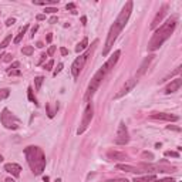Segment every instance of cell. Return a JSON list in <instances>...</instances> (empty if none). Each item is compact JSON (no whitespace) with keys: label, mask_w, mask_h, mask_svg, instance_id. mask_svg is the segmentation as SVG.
Returning a JSON list of instances; mask_svg holds the SVG:
<instances>
[{"label":"cell","mask_w":182,"mask_h":182,"mask_svg":"<svg viewBox=\"0 0 182 182\" xmlns=\"http://www.w3.org/2000/svg\"><path fill=\"white\" fill-rule=\"evenodd\" d=\"M175 27H176V17H172V19H168L162 26H160V29H156L155 33L152 34V37H151V40L148 43L149 51L158 50L168 38L171 37V34L174 33Z\"/></svg>","instance_id":"cell-1"},{"label":"cell","mask_w":182,"mask_h":182,"mask_svg":"<svg viewBox=\"0 0 182 182\" xmlns=\"http://www.w3.org/2000/svg\"><path fill=\"white\" fill-rule=\"evenodd\" d=\"M24 155L29 162V167L34 175H41L46 168V155L40 147L30 145L24 149Z\"/></svg>","instance_id":"cell-2"},{"label":"cell","mask_w":182,"mask_h":182,"mask_svg":"<svg viewBox=\"0 0 182 182\" xmlns=\"http://www.w3.org/2000/svg\"><path fill=\"white\" fill-rule=\"evenodd\" d=\"M0 121H2V124H3L7 130L14 131V130H19L20 127H22V121H20L9 108H4L3 111H2V114H0Z\"/></svg>","instance_id":"cell-3"},{"label":"cell","mask_w":182,"mask_h":182,"mask_svg":"<svg viewBox=\"0 0 182 182\" xmlns=\"http://www.w3.org/2000/svg\"><path fill=\"white\" fill-rule=\"evenodd\" d=\"M105 74H107V73H105L103 68H100V70L94 74V77L91 78V81H90V84H88V88H87V91H86V95H84V100L86 101H90L94 97L95 91L98 90V87H100L101 81L104 80Z\"/></svg>","instance_id":"cell-4"},{"label":"cell","mask_w":182,"mask_h":182,"mask_svg":"<svg viewBox=\"0 0 182 182\" xmlns=\"http://www.w3.org/2000/svg\"><path fill=\"white\" fill-rule=\"evenodd\" d=\"M121 27L117 24V23L114 22V24H112L111 27H110V31H108L107 34V40H105V44H104V48H103V56H108V53H110V50L112 48V46H114L115 40H117V37H118V34L121 33Z\"/></svg>","instance_id":"cell-5"},{"label":"cell","mask_w":182,"mask_h":182,"mask_svg":"<svg viewBox=\"0 0 182 182\" xmlns=\"http://www.w3.org/2000/svg\"><path fill=\"white\" fill-rule=\"evenodd\" d=\"M94 117V107L91 103H88L86 107V110H84V114H83V118H81V124H80V127H78L77 130V134L81 135L84 131L88 128V125L91 124V119H93Z\"/></svg>","instance_id":"cell-6"},{"label":"cell","mask_w":182,"mask_h":182,"mask_svg":"<svg viewBox=\"0 0 182 182\" xmlns=\"http://www.w3.org/2000/svg\"><path fill=\"white\" fill-rule=\"evenodd\" d=\"M90 54H91V50H87L84 54H80V57H77L74 60V63L71 64V74H73L74 78H78V75L81 73L83 67H84V64H86L87 59L90 57Z\"/></svg>","instance_id":"cell-7"},{"label":"cell","mask_w":182,"mask_h":182,"mask_svg":"<svg viewBox=\"0 0 182 182\" xmlns=\"http://www.w3.org/2000/svg\"><path fill=\"white\" fill-rule=\"evenodd\" d=\"M132 2H127L125 3V6L123 7V10H121V13L118 14V17L115 19V23L118 24L121 29H124L125 27V24L128 23V19H130V16H131V11H132Z\"/></svg>","instance_id":"cell-8"},{"label":"cell","mask_w":182,"mask_h":182,"mask_svg":"<svg viewBox=\"0 0 182 182\" xmlns=\"http://www.w3.org/2000/svg\"><path fill=\"white\" fill-rule=\"evenodd\" d=\"M130 141V134L124 123H119L118 130H117V137H115V144L118 145H125Z\"/></svg>","instance_id":"cell-9"},{"label":"cell","mask_w":182,"mask_h":182,"mask_svg":"<svg viewBox=\"0 0 182 182\" xmlns=\"http://www.w3.org/2000/svg\"><path fill=\"white\" fill-rule=\"evenodd\" d=\"M137 83H138V80H135V78H132V80H128V81H125V84L123 86V88L119 90L118 93L115 94V100H118V98H121V97H124L125 94H128L131 91V90L134 88L135 86H137Z\"/></svg>","instance_id":"cell-10"},{"label":"cell","mask_w":182,"mask_h":182,"mask_svg":"<svg viewBox=\"0 0 182 182\" xmlns=\"http://www.w3.org/2000/svg\"><path fill=\"white\" fill-rule=\"evenodd\" d=\"M119 56H121V51H119V50H115V51L112 53V56L107 60V63H105L101 68H103V70H104L105 73H108V71L111 70V68H114V66L117 64V61H118Z\"/></svg>","instance_id":"cell-11"},{"label":"cell","mask_w":182,"mask_h":182,"mask_svg":"<svg viewBox=\"0 0 182 182\" xmlns=\"http://www.w3.org/2000/svg\"><path fill=\"white\" fill-rule=\"evenodd\" d=\"M167 9H168V6H167V4H164L162 7H161V10L155 14V17H154V20H152V23H151V29H152V30L156 29V27L160 26V23L162 22L164 16H165V13H167Z\"/></svg>","instance_id":"cell-12"},{"label":"cell","mask_w":182,"mask_h":182,"mask_svg":"<svg viewBox=\"0 0 182 182\" xmlns=\"http://www.w3.org/2000/svg\"><path fill=\"white\" fill-rule=\"evenodd\" d=\"M181 86H182V80H181V78H175V80H172V81L169 83L167 87H165L164 93H165V94L175 93V91H178V90L181 88Z\"/></svg>","instance_id":"cell-13"},{"label":"cell","mask_w":182,"mask_h":182,"mask_svg":"<svg viewBox=\"0 0 182 182\" xmlns=\"http://www.w3.org/2000/svg\"><path fill=\"white\" fill-rule=\"evenodd\" d=\"M151 118H154V119H162V121H178L179 117H178V115L167 114V112H154V114L151 115Z\"/></svg>","instance_id":"cell-14"},{"label":"cell","mask_w":182,"mask_h":182,"mask_svg":"<svg viewBox=\"0 0 182 182\" xmlns=\"http://www.w3.org/2000/svg\"><path fill=\"white\" fill-rule=\"evenodd\" d=\"M4 171L11 174L14 178H17V176L20 175V171H22V167H20L19 164L10 162V164H6V165H4Z\"/></svg>","instance_id":"cell-15"},{"label":"cell","mask_w":182,"mask_h":182,"mask_svg":"<svg viewBox=\"0 0 182 182\" xmlns=\"http://www.w3.org/2000/svg\"><path fill=\"white\" fill-rule=\"evenodd\" d=\"M154 54H151V56H148V57H145L144 59V61H142V64L140 66V70H138V77L140 75H142V74H145V71L148 70V67H149V64H151V61L154 60Z\"/></svg>","instance_id":"cell-16"},{"label":"cell","mask_w":182,"mask_h":182,"mask_svg":"<svg viewBox=\"0 0 182 182\" xmlns=\"http://www.w3.org/2000/svg\"><path fill=\"white\" fill-rule=\"evenodd\" d=\"M117 168H118V169H123V171H125V172H132V174H141V172H142L138 167L127 165V164H118V165H117Z\"/></svg>","instance_id":"cell-17"},{"label":"cell","mask_w":182,"mask_h":182,"mask_svg":"<svg viewBox=\"0 0 182 182\" xmlns=\"http://www.w3.org/2000/svg\"><path fill=\"white\" fill-rule=\"evenodd\" d=\"M108 160L111 161H121V160H125L127 155L124 152H118V151H108L107 152Z\"/></svg>","instance_id":"cell-18"},{"label":"cell","mask_w":182,"mask_h":182,"mask_svg":"<svg viewBox=\"0 0 182 182\" xmlns=\"http://www.w3.org/2000/svg\"><path fill=\"white\" fill-rule=\"evenodd\" d=\"M88 47V38L84 37L80 43L77 44V47H75V53H81L83 50H86V48Z\"/></svg>","instance_id":"cell-19"},{"label":"cell","mask_w":182,"mask_h":182,"mask_svg":"<svg viewBox=\"0 0 182 182\" xmlns=\"http://www.w3.org/2000/svg\"><path fill=\"white\" fill-rule=\"evenodd\" d=\"M155 179V175L151 174V175H145V176H135L134 182H152Z\"/></svg>","instance_id":"cell-20"},{"label":"cell","mask_w":182,"mask_h":182,"mask_svg":"<svg viewBox=\"0 0 182 182\" xmlns=\"http://www.w3.org/2000/svg\"><path fill=\"white\" fill-rule=\"evenodd\" d=\"M27 29H29V26H23L22 29H20V31H19V34H17V37L14 38V40H13V43H14V44H19L20 41H22V38H23V36H24V34H26V31H27Z\"/></svg>","instance_id":"cell-21"},{"label":"cell","mask_w":182,"mask_h":182,"mask_svg":"<svg viewBox=\"0 0 182 182\" xmlns=\"http://www.w3.org/2000/svg\"><path fill=\"white\" fill-rule=\"evenodd\" d=\"M22 53L24 54V56H31V54L34 53L33 46H26V47H23L22 48Z\"/></svg>","instance_id":"cell-22"},{"label":"cell","mask_w":182,"mask_h":182,"mask_svg":"<svg viewBox=\"0 0 182 182\" xmlns=\"http://www.w3.org/2000/svg\"><path fill=\"white\" fill-rule=\"evenodd\" d=\"M9 95H10V90L9 88H2L0 90V101L6 100Z\"/></svg>","instance_id":"cell-23"},{"label":"cell","mask_w":182,"mask_h":182,"mask_svg":"<svg viewBox=\"0 0 182 182\" xmlns=\"http://www.w3.org/2000/svg\"><path fill=\"white\" fill-rule=\"evenodd\" d=\"M33 3L40 4V6H46V7H47L48 4H56V3H59V2H57V0H48V2H37V0H33Z\"/></svg>","instance_id":"cell-24"},{"label":"cell","mask_w":182,"mask_h":182,"mask_svg":"<svg viewBox=\"0 0 182 182\" xmlns=\"http://www.w3.org/2000/svg\"><path fill=\"white\" fill-rule=\"evenodd\" d=\"M27 95H29V100L31 101V103L37 104V100H36V97L33 95V88H31V87H29V88H27Z\"/></svg>","instance_id":"cell-25"},{"label":"cell","mask_w":182,"mask_h":182,"mask_svg":"<svg viewBox=\"0 0 182 182\" xmlns=\"http://www.w3.org/2000/svg\"><path fill=\"white\" fill-rule=\"evenodd\" d=\"M10 41H11V34H9L7 37H6L3 41H2V43H0V48H6L9 46V43H10Z\"/></svg>","instance_id":"cell-26"},{"label":"cell","mask_w":182,"mask_h":182,"mask_svg":"<svg viewBox=\"0 0 182 182\" xmlns=\"http://www.w3.org/2000/svg\"><path fill=\"white\" fill-rule=\"evenodd\" d=\"M43 81H44V78H43V77H36V78H34V86H36V90H40Z\"/></svg>","instance_id":"cell-27"},{"label":"cell","mask_w":182,"mask_h":182,"mask_svg":"<svg viewBox=\"0 0 182 182\" xmlns=\"http://www.w3.org/2000/svg\"><path fill=\"white\" fill-rule=\"evenodd\" d=\"M53 66H54V61H53V60H50V61H47V63L44 64V70L46 71H50L53 68Z\"/></svg>","instance_id":"cell-28"},{"label":"cell","mask_w":182,"mask_h":182,"mask_svg":"<svg viewBox=\"0 0 182 182\" xmlns=\"http://www.w3.org/2000/svg\"><path fill=\"white\" fill-rule=\"evenodd\" d=\"M165 156H174V158H179V154L175 151H165Z\"/></svg>","instance_id":"cell-29"},{"label":"cell","mask_w":182,"mask_h":182,"mask_svg":"<svg viewBox=\"0 0 182 182\" xmlns=\"http://www.w3.org/2000/svg\"><path fill=\"white\" fill-rule=\"evenodd\" d=\"M7 73H9V75H22V71L20 70H7Z\"/></svg>","instance_id":"cell-30"},{"label":"cell","mask_w":182,"mask_h":182,"mask_svg":"<svg viewBox=\"0 0 182 182\" xmlns=\"http://www.w3.org/2000/svg\"><path fill=\"white\" fill-rule=\"evenodd\" d=\"M63 67H64V64H63V63H60V64H59V67H57L56 70H54V73H53V75H54V77H57V74H59L60 71L63 70Z\"/></svg>","instance_id":"cell-31"},{"label":"cell","mask_w":182,"mask_h":182,"mask_svg":"<svg viewBox=\"0 0 182 182\" xmlns=\"http://www.w3.org/2000/svg\"><path fill=\"white\" fill-rule=\"evenodd\" d=\"M152 182H175L174 178H164V179H154Z\"/></svg>","instance_id":"cell-32"},{"label":"cell","mask_w":182,"mask_h":182,"mask_svg":"<svg viewBox=\"0 0 182 182\" xmlns=\"http://www.w3.org/2000/svg\"><path fill=\"white\" fill-rule=\"evenodd\" d=\"M107 182H128L127 178H114V179H108Z\"/></svg>","instance_id":"cell-33"},{"label":"cell","mask_w":182,"mask_h":182,"mask_svg":"<svg viewBox=\"0 0 182 182\" xmlns=\"http://www.w3.org/2000/svg\"><path fill=\"white\" fill-rule=\"evenodd\" d=\"M66 7H67V10H73V13H74V14L77 13V11H75V4L74 3H68Z\"/></svg>","instance_id":"cell-34"},{"label":"cell","mask_w":182,"mask_h":182,"mask_svg":"<svg viewBox=\"0 0 182 182\" xmlns=\"http://www.w3.org/2000/svg\"><path fill=\"white\" fill-rule=\"evenodd\" d=\"M19 67H20V63H19V61H14V63L9 67V70H16V68H19Z\"/></svg>","instance_id":"cell-35"},{"label":"cell","mask_w":182,"mask_h":182,"mask_svg":"<svg viewBox=\"0 0 182 182\" xmlns=\"http://www.w3.org/2000/svg\"><path fill=\"white\" fill-rule=\"evenodd\" d=\"M142 156H144V158H149V161L151 160H154V155L151 152H147V151H145V152H142Z\"/></svg>","instance_id":"cell-36"},{"label":"cell","mask_w":182,"mask_h":182,"mask_svg":"<svg viewBox=\"0 0 182 182\" xmlns=\"http://www.w3.org/2000/svg\"><path fill=\"white\" fill-rule=\"evenodd\" d=\"M14 23H16V19H13V17H11V19H7V20H6V26L10 27L11 24H14Z\"/></svg>","instance_id":"cell-37"},{"label":"cell","mask_w":182,"mask_h":182,"mask_svg":"<svg viewBox=\"0 0 182 182\" xmlns=\"http://www.w3.org/2000/svg\"><path fill=\"white\" fill-rule=\"evenodd\" d=\"M54 51H56V47H54V46H51V47L48 48V51H47V56H53V54H54Z\"/></svg>","instance_id":"cell-38"},{"label":"cell","mask_w":182,"mask_h":182,"mask_svg":"<svg viewBox=\"0 0 182 182\" xmlns=\"http://www.w3.org/2000/svg\"><path fill=\"white\" fill-rule=\"evenodd\" d=\"M46 13H56L57 11V9L56 7H46Z\"/></svg>","instance_id":"cell-39"},{"label":"cell","mask_w":182,"mask_h":182,"mask_svg":"<svg viewBox=\"0 0 182 182\" xmlns=\"http://www.w3.org/2000/svg\"><path fill=\"white\" fill-rule=\"evenodd\" d=\"M167 130H172V131H181V128H179V127H174V125H168L167 127Z\"/></svg>","instance_id":"cell-40"},{"label":"cell","mask_w":182,"mask_h":182,"mask_svg":"<svg viewBox=\"0 0 182 182\" xmlns=\"http://www.w3.org/2000/svg\"><path fill=\"white\" fill-rule=\"evenodd\" d=\"M60 53H61L63 56H67V54H68V50H67L66 47H61V48H60Z\"/></svg>","instance_id":"cell-41"},{"label":"cell","mask_w":182,"mask_h":182,"mask_svg":"<svg viewBox=\"0 0 182 182\" xmlns=\"http://www.w3.org/2000/svg\"><path fill=\"white\" fill-rule=\"evenodd\" d=\"M44 59H46V54H41V56H40V60L37 61V66H40V64L44 61Z\"/></svg>","instance_id":"cell-42"},{"label":"cell","mask_w":182,"mask_h":182,"mask_svg":"<svg viewBox=\"0 0 182 182\" xmlns=\"http://www.w3.org/2000/svg\"><path fill=\"white\" fill-rule=\"evenodd\" d=\"M56 22H57V16H53L51 19L48 20V23H50V24H54V23H56Z\"/></svg>","instance_id":"cell-43"},{"label":"cell","mask_w":182,"mask_h":182,"mask_svg":"<svg viewBox=\"0 0 182 182\" xmlns=\"http://www.w3.org/2000/svg\"><path fill=\"white\" fill-rule=\"evenodd\" d=\"M53 40V34H47V43H51Z\"/></svg>","instance_id":"cell-44"},{"label":"cell","mask_w":182,"mask_h":182,"mask_svg":"<svg viewBox=\"0 0 182 182\" xmlns=\"http://www.w3.org/2000/svg\"><path fill=\"white\" fill-rule=\"evenodd\" d=\"M10 59H11V54H6L4 56V61H10Z\"/></svg>","instance_id":"cell-45"},{"label":"cell","mask_w":182,"mask_h":182,"mask_svg":"<svg viewBox=\"0 0 182 182\" xmlns=\"http://www.w3.org/2000/svg\"><path fill=\"white\" fill-rule=\"evenodd\" d=\"M37 30H38V26H34L33 29H31V36H33V34L36 33V31H37Z\"/></svg>","instance_id":"cell-46"},{"label":"cell","mask_w":182,"mask_h":182,"mask_svg":"<svg viewBox=\"0 0 182 182\" xmlns=\"http://www.w3.org/2000/svg\"><path fill=\"white\" fill-rule=\"evenodd\" d=\"M81 23L84 24V26H86V24H87V17H84V16H83V17H81Z\"/></svg>","instance_id":"cell-47"},{"label":"cell","mask_w":182,"mask_h":182,"mask_svg":"<svg viewBox=\"0 0 182 182\" xmlns=\"http://www.w3.org/2000/svg\"><path fill=\"white\" fill-rule=\"evenodd\" d=\"M46 19V16L44 14H38L37 16V20H44Z\"/></svg>","instance_id":"cell-48"},{"label":"cell","mask_w":182,"mask_h":182,"mask_svg":"<svg viewBox=\"0 0 182 182\" xmlns=\"http://www.w3.org/2000/svg\"><path fill=\"white\" fill-rule=\"evenodd\" d=\"M4 182H14V179H13V178H6V181H4Z\"/></svg>","instance_id":"cell-49"},{"label":"cell","mask_w":182,"mask_h":182,"mask_svg":"<svg viewBox=\"0 0 182 182\" xmlns=\"http://www.w3.org/2000/svg\"><path fill=\"white\" fill-rule=\"evenodd\" d=\"M37 47H40V48L43 47V43H41V41H38V43H37Z\"/></svg>","instance_id":"cell-50"},{"label":"cell","mask_w":182,"mask_h":182,"mask_svg":"<svg viewBox=\"0 0 182 182\" xmlns=\"http://www.w3.org/2000/svg\"><path fill=\"white\" fill-rule=\"evenodd\" d=\"M43 181H44V182H48V176H44V178H43Z\"/></svg>","instance_id":"cell-51"},{"label":"cell","mask_w":182,"mask_h":182,"mask_svg":"<svg viewBox=\"0 0 182 182\" xmlns=\"http://www.w3.org/2000/svg\"><path fill=\"white\" fill-rule=\"evenodd\" d=\"M2 161H3V155H2V154H0V162H2Z\"/></svg>","instance_id":"cell-52"},{"label":"cell","mask_w":182,"mask_h":182,"mask_svg":"<svg viewBox=\"0 0 182 182\" xmlns=\"http://www.w3.org/2000/svg\"><path fill=\"white\" fill-rule=\"evenodd\" d=\"M56 182H61V179H60V178H59V179H56Z\"/></svg>","instance_id":"cell-53"}]
</instances>
